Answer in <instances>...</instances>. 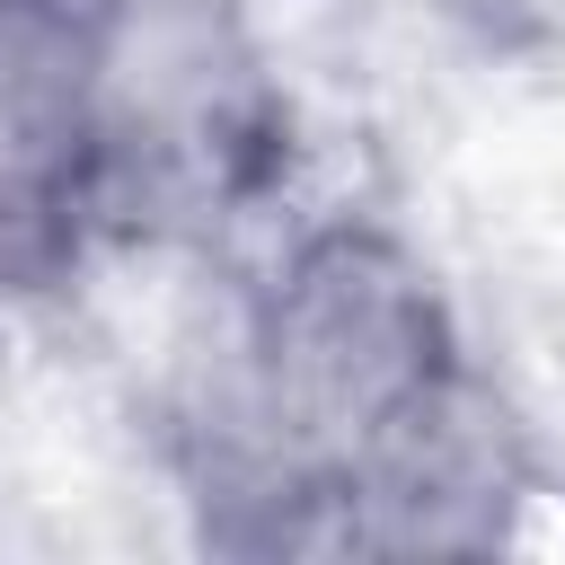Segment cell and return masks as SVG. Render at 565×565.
<instances>
[{"mask_svg": "<svg viewBox=\"0 0 565 565\" xmlns=\"http://www.w3.org/2000/svg\"><path fill=\"white\" fill-rule=\"evenodd\" d=\"M141 0H0V274L115 247Z\"/></svg>", "mask_w": 565, "mask_h": 565, "instance_id": "cell-1", "label": "cell"}, {"mask_svg": "<svg viewBox=\"0 0 565 565\" xmlns=\"http://www.w3.org/2000/svg\"><path fill=\"white\" fill-rule=\"evenodd\" d=\"M539 503V441L530 415L468 362L433 406H415L380 450L335 477V547L371 556H468L512 547L521 512Z\"/></svg>", "mask_w": 565, "mask_h": 565, "instance_id": "cell-2", "label": "cell"}]
</instances>
